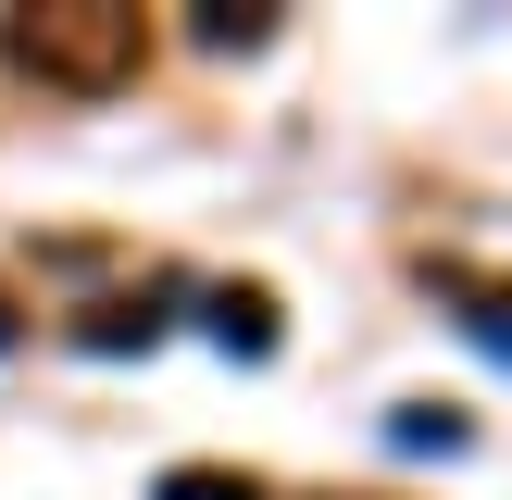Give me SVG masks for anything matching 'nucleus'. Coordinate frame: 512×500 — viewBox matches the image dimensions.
I'll list each match as a JSON object with an SVG mask.
<instances>
[{
    "label": "nucleus",
    "instance_id": "f257e3e1",
    "mask_svg": "<svg viewBox=\"0 0 512 500\" xmlns=\"http://www.w3.org/2000/svg\"><path fill=\"white\" fill-rule=\"evenodd\" d=\"M0 63L38 75V88H125V75L150 63V25L125 13V0H25V13H0Z\"/></svg>",
    "mask_w": 512,
    "mask_h": 500
},
{
    "label": "nucleus",
    "instance_id": "f03ea898",
    "mask_svg": "<svg viewBox=\"0 0 512 500\" xmlns=\"http://www.w3.org/2000/svg\"><path fill=\"white\" fill-rule=\"evenodd\" d=\"M425 288H438V300H463V325L512 363V288H500V275H475V263H425Z\"/></svg>",
    "mask_w": 512,
    "mask_h": 500
},
{
    "label": "nucleus",
    "instance_id": "7ed1b4c3",
    "mask_svg": "<svg viewBox=\"0 0 512 500\" xmlns=\"http://www.w3.org/2000/svg\"><path fill=\"white\" fill-rule=\"evenodd\" d=\"M213 338L238 350V363H263V350H275V300H263V288H225V300H213Z\"/></svg>",
    "mask_w": 512,
    "mask_h": 500
},
{
    "label": "nucleus",
    "instance_id": "20e7f679",
    "mask_svg": "<svg viewBox=\"0 0 512 500\" xmlns=\"http://www.w3.org/2000/svg\"><path fill=\"white\" fill-rule=\"evenodd\" d=\"M163 338V313H150V300H100L88 325H75V350H150Z\"/></svg>",
    "mask_w": 512,
    "mask_h": 500
},
{
    "label": "nucleus",
    "instance_id": "39448f33",
    "mask_svg": "<svg viewBox=\"0 0 512 500\" xmlns=\"http://www.w3.org/2000/svg\"><path fill=\"white\" fill-rule=\"evenodd\" d=\"M263 38H275L263 0H200V50H263Z\"/></svg>",
    "mask_w": 512,
    "mask_h": 500
},
{
    "label": "nucleus",
    "instance_id": "423d86ee",
    "mask_svg": "<svg viewBox=\"0 0 512 500\" xmlns=\"http://www.w3.org/2000/svg\"><path fill=\"white\" fill-rule=\"evenodd\" d=\"M388 438H400V450H463V413H450V400H400Z\"/></svg>",
    "mask_w": 512,
    "mask_h": 500
},
{
    "label": "nucleus",
    "instance_id": "0eeeda50",
    "mask_svg": "<svg viewBox=\"0 0 512 500\" xmlns=\"http://www.w3.org/2000/svg\"><path fill=\"white\" fill-rule=\"evenodd\" d=\"M150 500H263V475H225V463H175Z\"/></svg>",
    "mask_w": 512,
    "mask_h": 500
}]
</instances>
